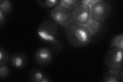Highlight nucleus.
Instances as JSON below:
<instances>
[{
  "instance_id": "19",
  "label": "nucleus",
  "mask_w": 123,
  "mask_h": 82,
  "mask_svg": "<svg viewBox=\"0 0 123 82\" xmlns=\"http://www.w3.org/2000/svg\"><path fill=\"white\" fill-rule=\"evenodd\" d=\"M6 14L4 13L2 10H0V27H2L5 21Z\"/></svg>"
},
{
  "instance_id": "6",
  "label": "nucleus",
  "mask_w": 123,
  "mask_h": 82,
  "mask_svg": "<svg viewBox=\"0 0 123 82\" xmlns=\"http://www.w3.org/2000/svg\"><path fill=\"white\" fill-rule=\"evenodd\" d=\"M91 9L81 2L71 11L72 22L82 26H85L91 19Z\"/></svg>"
},
{
  "instance_id": "5",
  "label": "nucleus",
  "mask_w": 123,
  "mask_h": 82,
  "mask_svg": "<svg viewBox=\"0 0 123 82\" xmlns=\"http://www.w3.org/2000/svg\"><path fill=\"white\" fill-rule=\"evenodd\" d=\"M111 7L106 2L98 0L91 8V18L103 23L108 19L111 14Z\"/></svg>"
},
{
  "instance_id": "1",
  "label": "nucleus",
  "mask_w": 123,
  "mask_h": 82,
  "mask_svg": "<svg viewBox=\"0 0 123 82\" xmlns=\"http://www.w3.org/2000/svg\"><path fill=\"white\" fill-rule=\"evenodd\" d=\"M37 36L42 41L51 46L55 52L58 53L62 49V44L59 40V27L52 20L41 22L37 28Z\"/></svg>"
},
{
  "instance_id": "11",
  "label": "nucleus",
  "mask_w": 123,
  "mask_h": 82,
  "mask_svg": "<svg viewBox=\"0 0 123 82\" xmlns=\"http://www.w3.org/2000/svg\"><path fill=\"white\" fill-rule=\"evenodd\" d=\"M81 2L82 1L80 0H61L60 1L59 4L72 11L80 5Z\"/></svg>"
},
{
  "instance_id": "17",
  "label": "nucleus",
  "mask_w": 123,
  "mask_h": 82,
  "mask_svg": "<svg viewBox=\"0 0 123 82\" xmlns=\"http://www.w3.org/2000/svg\"><path fill=\"white\" fill-rule=\"evenodd\" d=\"M10 74V70L8 66L5 65L0 66V77L1 79H5Z\"/></svg>"
},
{
  "instance_id": "12",
  "label": "nucleus",
  "mask_w": 123,
  "mask_h": 82,
  "mask_svg": "<svg viewBox=\"0 0 123 82\" xmlns=\"http://www.w3.org/2000/svg\"><path fill=\"white\" fill-rule=\"evenodd\" d=\"M111 48H117L123 50V34H117L114 36L111 41Z\"/></svg>"
},
{
  "instance_id": "2",
  "label": "nucleus",
  "mask_w": 123,
  "mask_h": 82,
  "mask_svg": "<svg viewBox=\"0 0 123 82\" xmlns=\"http://www.w3.org/2000/svg\"><path fill=\"white\" fill-rule=\"evenodd\" d=\"M66 34L69 43L79 48L89 44L92 37L85 26L73 22L66 27Z\"/></svg>"
},
{
  "instance_id": "14",
  "label": "nucleus",
  "mask_w": 123,
  "mask_h": 82,
  "mask_svg": "<svg viewBox=\"0 0 123 82\" xmlns=\"http://www.w3.org/2000/svg\"><path fill=\"white\" fill-rule=\"evenodd\" d=\"M12 9V4L9 0L0 1V10L5 14H7L10 12Z\"/></svg>"
},
{
  "instance_id": "8",
  "label": "nucleus",
  "mask_w": 123,
  "mask_h": 82,
  "mask_svg": "<svg viewBox=\"0 0 123 82\" xmlns=\"http://www.w3.org/2000/svg\"><path fill=\"white\" fill-rule=\"evenodd\" d=\"M28 58L26 54L22 52L14 53L11 57V64L13 67L17 69H22L26 66Z\"/></svg>"
},
{
  "instance_id": "16",
  "label": "nucleus",
  "mask_w": 123,
  "mask_h": 82,
  "mask_svg": "<svg viewBox=\"0 0 123 82\" xmlns=\"http://www.w3.org/2000/svg\"><path fill=\"white\" fill-rule=\"evenodd\" d=\"M9 59V54L7 51L2 47H0V66H5Z\"/></svg>"
},
{
  "instance_id": "4",
  "label": "nucleus",
  "mask_w": 123,
  "mask_h": 82,
  "mask_svg": "<svg viewBox=\"0 0 123 82\" xmlns=\"http://www.w3.org/2000/svg\"><path fill=\"white\" fill-rule=\"evenodd\" d=\"M50 15L53 21L61 26L66 27L72 22L71 11L60 4L51 9Z\"/></svg>"
},
{
  "instance_id": "13",
  "label": "nucleus",
  "mask_w": 123,
  "mask_h": 82,
  "mask_svg": "<svg viewBox=\"0 0 123 82\" xmlns=\"http://www.w3.org/2000/svg\"><path fill=\"white\" fill-rule=\"evenodd\" d=\"M37 2L40 6L46 8H53L59 4L60 1L57 0H45V1H37Z\"/></svg>"
},
{
  "instance_id": "10",
  "label": "nucleus",
  "mask_w": 123,
  "mask_h": 82,
  "mask_svg": "<svg viewBox=\"0 0 123 82\" xmlns=\"http://www.w3.org/2000/svg\"><path fill=\"white\" fill-rule=\"evenodd\" d=\"M84 26L92 37L98 34L101 32L103 27V23L91 18L89 22Z\"/></svg>"
},
{
  "instance_id": "9",
  "label": "nucleus",
  "mask_w": 123,
  "mask_h": 82,
  "mask_svg": "<svg viewBox=\"0 0 123 82\" xmlns=\"http://www.w3.org/2000/svg\"><path fill=\"white\" fill-rule=\"evenodd\" d=\"M29 81L33 82H49L51 80L46 76L41 70L33 69L29 75Z\"/></svg>"
},
{
  "instance_id": "7",
  "label": "nucleus",
  "mask_w": 123,
  "mask_h": 82,
  "mask_svg": "<svg viewBox=\"0 0 123 82\" xmlns=\"http://www.w3.org/2000/svg\"><path fill=\"white\" fill-rule=\"evenodd\" d=\"M34 59L36 63L42 66L49 65L53 59V54L50 49L46 47L38 48L34 53Z\"/></svg>"
},
{
  "instance_id": "18",
  "label": "nucleus",
  "mask_w": 123,
  "mask_h": 82,
  "mask_svg": "<svg viewBox=\"0 0 123 82\" xmlns=\"http://www.w3.org/2000/svg\"><path fill=\"white\" fill-rule=\"evenodd\" d=\"M98 1V0H84V1H82V3L87 5L91 9V8Z\"/></svg>"
},
{
  "instance_id": "3",
  "label": "nucleus",
  "mask_w": 123,
  "mask_h": 82,
  "mask_svg": "<svg viewBox=\"0 0 123 82\" xmlns=\"http://www.w3.org/2000/svg\"><path fill=\"white\" fill-rule=\"evenodd\" d=\"M123 50L112 48L105 54L104 61L109 72L118 75L123 69Z\"/></svg>"
},
{
  "instance_id": "15",
  "label": "nucleus",
  "mask_w": 123,
  "mask_h": 82,
  "mask_svg": "<svg viewBox=\"0 0 123 82\" xmlns=\"http://www.w3.org/2000/svg\"><path fill=\"white\" fill-rule=\"evenodd\" d=\"M118 75L109 72L103 77L102 82H120Z\"/></svg>"
}]
</instances>
